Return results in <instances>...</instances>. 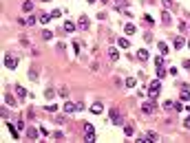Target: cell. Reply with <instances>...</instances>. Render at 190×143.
I'll return each mask as SVG.
<instances>
[{
  "mask_svg": "<svg viewBox=\"0 0 190 143\" xmlns=\"http://www.w3.org/2000/svg\"><path fill=\"white\" fill-rule=\"evenodd\" d=\"M108 119H111V123H113V125H122V123H124V117L119 114V110H117V108H111Z\"/></svg>",
  "mask_w": 190,
  "mask_h": 143,
  "instance_id": "obj_1",
  "label": "cell"
},
{
  "mask_svg": "<svg viewBox=\"0 0 190 143\" xmlns=\"http://www.w3.org/2000/svg\"><path fill=\"white\" fill-rule=\"evenodd\" d=\"M159 88H161V84H159V77H157L155 82H150V86H148V95H150V99H155V97L159 95Z\"/></svg>",
  "mask_w": 190,
  "mask_h": 143,
  "instance_id": "obj_2",
  "label": "cell"
},
{
  "mask_svg": "<svg viewBox=\"0 0 190 143\" xmlns=\"http://www.w3.org/2000/svg\"><path fill=\"white\" fill-rule=\"evenodd\" d=\"M2 62H4V66H7L9 71H13V68L18 66V57H13V55H9V53L4 55V60H2Z\"/></svg>",
  "mask_w": 190,
  "mask_h": 143,
  "instance_id": "obj_3",
  "label": "cell"
},
{
  "mask_svg": "<svg viewBox=\"0 0 190 143\" xmlns=\"http://www.w3.org/2000/svg\"><path fill=\"white\" fill-rule=\"evenodd\" d=\"M84 134H86V141L93 143V139H95V128H93L91 123H84Z\"/></svg>",
  "mask_w": 190,
  "mask_h": 143,
  "instance_id": "obj_4",
  "label": "cell"
},
{
  "mask_svg": "<svg viewBox=\"0 0 190 143\" xmlns=\"http://www.w3.org/2000/svg\"><path fill=\"white\" fill-rule=\"evenodd\" d=\"M142 112L144 114H150V112H155V101L150 99V101H144V106H142Z\"/></svg>",
  "mask_w": 190,
  "mask_h": 143,
  "instance_id": "obj_5",
  "label": "cell"
},
{
  "mask_svg": "<svg viewBox=\"0 0 190 143\" xmlns=\"http://www.w3.org/2000/svg\"><path fill=\"white\" fill-rule=\"evenodd\" d=\"M75 110H80V104H73V101H66V104H64V112L66 114H71Z\"/></svg>",
  "mask_w": 190,
  "mask_h": 143,
  "instance_id": "obj_6",
  "label": "cell"
},
{
  "mask_svg": "<svg viewBox=\"0 0 190 143\" xmlns=\"http://www.w3.org/2000/svg\"><path fill=\"white\" fill-rule=\"evenodd\" d=\"M77 27H80V29H84V31H86V29L91 27V20H88V15H80V22H77Z\"/></svg>",
  "mask_w": 190,
  "mask_h": 143,
  "instance_id": "obj_7",
  "label": "cell"
},
{
  "mask_svg": "<svg viewBox=\"0 0 190 143\" xmlns=\"http://www.w3.org/2000/svg\"><path fill=\"white\" fill-rule=\"evenodd\" d=\"M179 99H181V101H188V99H190V90H188V86H181V93H179Z\"/></svg>",
  "mask_w": 190,
  "mask_h": 143,
  "instance_id": "obj_8",
  "label": "cell"
},
{
  "mask_svg": "<svg viewBox=\"0 0 190 143\" xmlns=\"http://www.w3.org/2000/svg\"><path fill=\"white\" fill-rule=\"evenodd\" d=\"M40 134H42V130H36V128H29V130H27V136H29V139H38Z\"/></svg>",
  "mask_w": 190,
  "mask_h": 143,
  "instance_id": "obj_9",
  "label": "cell"
},
{
  "mask_svg": "<svg viewBox=\"0 0 190 143\" xmlns=\"http://www.w3.org/2000/svg\"><path fill=\"white\" fill-rule=\"evenodd\" d=\"M64 31H66V33H73V31H75V22H73V20H66V22H64Z\"/></svg>",
  "mask_w": 190,
  "mask_h": 143,
  "instance_id": "obj_10",
  "label": "cell"
},
{
  "mask_svg": "<svg viewBox=\"0 0 190 143\" xmlns=\"http://www.w3.org/2000/svg\"><path fill=\"white\" fill-rule=\"evenodd\" d=\"M137 60H139V62H146V60H148V51H146V49H139V51H137Z\"/></svg>",
  "mask_w": 190,
  "mask_h": 143,
  "instance_id": "obj_11",
  "label": "cell"
},
{
  "mask_svg": "<svg viewBox=\"0 0 190 143\" xmlns=\"http://www.w3.org/2000/svg\"><path fill=\"white\" fill-rule=\"evenodd\" d=\"M183 46H186V40H183V38H179V35H177V38H175V49H177V51H181Z\"/></svg>",
  "mask_w": 190,
  "mask_h": 143,
  "instance_id": "obj_12",
  "label": "cell"
},
{
  "mask_svg": "<svg viewBox=\"0 0 190 143\" xmlns=\"http://www.w3.org/2000/svg\"><path fill=\"white\" fill-rule=\"evenodd\" d=\"M117 44H119V49H128V46H131V40H128V38H119V40H117Z\"/></svg>",
  "mask_w": 190,
  "mask_h": 143,
  "instance_id": "obj_13",
  "label": "cell"
},
{
  "mask_svg": "<svg viewBox=\"0 0 190 143\" xmlns=\"http://www.w3.org/2000/svg\"><path fill=\"white\" fill-rule=\"evenodd\" d=\"M161 22H164V27L170 24V13H168V11H161Z\"/></svg>",
  "mask_w": 190,
  "mask_h": 143,
  "instance_id": "obj_14",
  "label": "cell"
},
{
  "mask_svg": "<svg viewBox=\"0 0 190 143\" xmlns=\"http://www.w3.org/2000/svg\"><path fill=\"white\" fill-rule=\"evenodd\" d=\"M124 31L128 33V35H131V33H135V31H137V27H135V24H131V22H126V24H124Z\"/></svg>",
  "mask_w": 190,
  "mask_h": 143,
  "instance_id": "obj_15",
  "label": "cell"
},
{
  "mask_svg": "<svg viewBox=\"0 0 190 143\" xmlns=\"http://www.w3.org/2000/svg\"><path fill=\"white\" fill-rule=\"evenodd\" d=\"M16 95H18L20 99H24V97H27V90L22 88V86H16Z\"/></svg>",
  "mask_w": 190,
  "mask_h": 143,
  "instance_id": "obj_16",
  "label": "cell"
},
{
  "mask_svg": "<svg viewBox=\"0 0 190 143\" xmlns=\"http://www.w3.org/2000/svg\"><path fill=\"white\" fill-rule=\"evenodd\" d=\"M22 11H27V13H29V11H33V2H31V0L22 2Z\"/></svg>",
  "mask_w": 190,
  "mask_h": 143,
  "instance_id": "obj_17",
  "label": "cell"
},
{
  "mask_svg": "<svg viewBox=\"0 0 190 143\" xmlns=\"http://www.w3.org/2000/svg\"><path fill=\"white\" fill-rule=\"evenodd\" d=\"M108 57H111V60L115 62L117 57H119V53H117V49H113V46H111V49H108Z\"/></svg>",
  "mask_w": 190,
  "mask_h": 143,
  "instance_id": "obj_18",
  "label": "cell"
},
{
  "mask_svg": "<svg viewBox=\"0 0 190 143\" xmlns=\"http://www.w3.org/2000/svg\"><path fill=\"white\" fill-rule=\"evenodd\" d=\"M4 104H7V106H16V99L7 93V95H4Z\"/></svg>",
  "mask_w": 190,
  "mask_h": 143,
  "instance_id": "obj_19",
  "label": "cell"
},
{
  "mask_svg": "<svg viewBox=\"0 0 190 143\" xmlns=\"http://www.w3.org/2000/svg\"><path fill=\"white\" fill-rule=\"evenodd\" d=\"M51 20V13H40V24H47Z\"/></svg>",
  "mask_w": 190,
  "mask_h": 143,
  "instance_id": "obj_20",
  "label": "cell"
},
{
  "mask_svg": "<svg viewBox=\"0 0 190 143\" xmlns=\"http://www.w3.org/2000/svg\"><path fill=\"white\" fill-rule=\"evenodd\" d=\"M157 46H159V51H161V53H168V44H166V42H157Z\"/></svg>",
  "mask_w": 190,
  "mask_h": 143,
  "instance_id": "obj_21",
  "label": "cell"
},
{
  "mask_svg": "<svg viewBox=\"0 0 190 143\" xmlns=\"http://www.w3.org/2000/svg\"><path fill=\"white\" fill-rule=\"evenodd\" d=\"M172 108H175V101L166 99V101H164V110H172Z\"/></svg>",
  "mask_w": 190,
  "mask_h": 143,
  "instance_id": "obj_22",
  "label": "cell"
},
{
  "mask_svg": "<svg viewBox=\"0 0 190 143\" xmlns=\"http://www.w3.org/2000/svg\"><path fill=\"white\" fill-rule=\"evenodd\" d=\"M124 134H126V136H133V134H135V130H133V125H124Z\"/></svg>",
  "mask_w": 190,
  "mask_h": 143,
  "instance_id": "obj_23",
  "label": "cell"
},
{
  "mask_svg": "<svg viewBox=\"0 0 190 143\" xmlns=\"http://www.w3.org/2000/svg\"><path fill=\"white\" fill-rule=\"evenodd\" d=\"M91 112L99 114V112H102V104H93V106H91Z\"/></svg>",
  "mask_w": 190,
  "mask_h": 143,
  "instance_id": "obj_24",
  "label": "cell"
},
{
  "mask_svg": "<svg viewBox=\"0 0 190 143\" xmlns=\"http://www.w3.org/2000/svg\"><path fill=\"white\" fill-rule=\"evenodd\" d=\"M44 95H47V99H53V97H55V90L53 88H47V90H44Z\"/></svg>",
  "mask_w": 190,
  "mask_h": 143,
  "instance_id": "obj_25",
  "label": "cell"
},
{
  "mask_svg": "<svg viewBox=\"0 0 190 143\" xmlns=\"http://www.w3.org/2000/svg\"><path fill=\"white\" fill-rule=\"evenodd\" d=\"M51 38H53L51 31H42V40H51Z\"/></svg>",
  "mask_w": 190,
  "mask_h": 143,
  "instance_id": "obj_26",
  "label": "cell"
},
{
  "mask_svg": "<svg viewBox=\"0 0 190 143\" xmlns=\"http://www.w3.org/2000/svg\"><path fill=\"white\" fill-rule=\"evenodd\" d=\"M157 77H159V79H161V77H166V71H164L161 66H157Z\"/></svg>",
  "mask_w": 190,
  "mask_h": 143,
  "instance_id": "obj_27",
  "label": "cell"
},
{
  "mask_svg": "<svg viewBox=\"0 0 190 143\" xmlns=\"http://www.w3.org/2000/svg\"><path fill=\"white\" fill-rule=\"evenodd\" d=\"M7 125H9V130H11V134H13V139H18V130H16V128H13V125H11V123H7Z\"/></svg>",
  "mask_w": 190,
  "mask_h": 143,
  "instance_id": "obj_28",
  "label": "cell"
},
{
  "mask_svg": "<svg viewBox=\"0 0 190 143\" xmlns=\"http://www.w3.org/2000/svg\"><path fill=\"white\" fill-rule=\"evenodd\" d=\"M126 86H128V88H133V86H135V77H128L126 79Z\"/></svg>",
  "mask_w": 190,
  "mask_h": 143,
  "instance_id": "obj_29",
  "label": "cell"
},
{
  "mask_svg": "<svg viewBox=\"0 0 190 143\" xmlns=\"http://www.w3.org/2000/svg\"><path fill=\"white\" fill-rule=\"evenodd\" d=\"M44 110H49V112H55V110H58V106H53V104H49V106H44Z\"/></svg>",
  "mask_w": 190,
  "mask_h": 143,
  "instance_id": "obj_30",
  "label": "cell"
},
{
  "mask_svg": "<svg viewBox=\"0 0 190 143\" xmlns=\"http://www.w3.org/2000/svg\"><path fill=\"white\" fill-rule=\"evenodd\" d=\"M60 15H62V11H60V9H55V11H51V18H60Z\"/></svg>",
  "mask_w": 190,
  "mask_h": 143,
  "instance_id": "obj_31",
  "label": "cell"
},
{
  "mask_svg": "<svg viewBox=\"0 0 190 143\" xmlns=\"http://www.w3.org/2000/svg\"><path fill=\"white\" fill-rule=\"evenodd\" d=\"M144 24H153V18H150V15L146 13V15H144Z\"/></svg>",
  "mask_w": 190,
  "mask_h": 143,
  "instance_id": "obj_32",
  "label": "cell"
},
{
  "mask_svg": "<svg viewBox=\"0 0 190 143\" xmlns=\"http://www.w3.org/2000/svg\"><path fill=\"white\" fill-rule=\"evenodd\" d=\"M29 77H31V79H38V73H36V68H31V71H29Z\"/></svg>",
  "mask_w": 190,
  "mask_h": 143,
  "instance_id": "obj_33",
  "label": "cell"
},
{
  "mask_svg": "<svg viewBox=\"0 0 190 143\" xmlns=\"http://www.w3.org/2000/svg\"><path fill=\"white\" fill-rule=\"evenodd\" d=\"M53 136H55V139H64V134L60 132V130H55V132H53Z\"/></svg>",
  "mask_w": 190,
  "mask_h": 143,
  "instance_id": "obj_34",
  "label": "cell"
},
{
  "mask_svg": "<svg viewBox=\"0 0 190 143\" xmlns=\"http://www.w3.org/2000/svg\"><path fill=\"white\" fill-rule=\"evenodd\" d=\"M164 7H172V0H164Z\"/></svg>",
  "mask_w": 190,
  "mask_h": 143,
  "instance_id": "obj_35",
  "label": "cell"
},
{
  "mask_svg": "<svg viewBox=\"0 0 190 143\" xmlns=\"http://www.w3.org/2000/svg\"><path fill=\"white\" fill-rule=\"evenodd\" d=\"M183 68H190V60H183Z\"/></svg>",
  "mask_w": 190,
  "mask_h": 143,
  "instance_id": "obj_36",
  "label": "cell"
},
{
  "mask_svg": "<svg viewBox=\"0 0 190 143\" xmlns=\"http://www.w3.org/2000/svg\"><path fill=\"white\" fill-rule=\"evenodd\" d=\"M183 125H186V128H188V130H190V117H188V119H186V121H183Z\"/></svg>",
  "mask_w": 190,
  "mask_h": 143,
  "instance_id": "obj_37",
  "label": "cell"
},
{
  "mask_svg": "<svg viewBox=\"0 0 190 143\" xmlns=\"http://www.w3.org/2000/svg\"><path fill=\"white\" fill-rule=\"evenodd\" d=\"M86 2H91V4H93V2H95V0H86Z\"/></svg>",
  "mask_w": 190,
  "mask_h": 143,
  "instance_id": "obj_38",
  "label": "cell"
},
{
  "mask_svg": "<svg viewBox=\"0 0 190 143\" xmlns=\"http://www.w3.org/2000/svg\"><path fill=\"white\" fill-rule=\"evenodd\" d=\"M42 2H49V0H42Z\"/></svg>",
  "mask_w": 190,
  "mask_h": 143,
  "instance_id": "obj_39",
  "label": "cell"
},
{
  "mask_svg": "<svg viewBox=\"0 0 190 143\" xmlns=\"http://www.w3.org/2000/svg\"><path fill=\"white\" fill-rule=\"evenodd\" d=\"M188 46H190V42H188Z\"/></svg>",
  "mask_w": 190,
  "mask_h": 143,
  "instance_id": "obj_40",
  "label": "cell"
}]
</instances>
